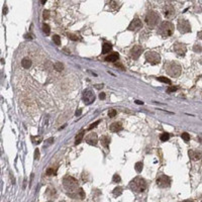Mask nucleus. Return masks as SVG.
Returning <instances> with one entry per match:
<instances>
[{"instance_id":"obj_1","label":"nucleus","mask_w":202,"mask_h":202,"mask_svg":"<svg viewBox=\"0 0 202 202\" xmlns=\"http://www.w3.org/2000/svg\"><path fill=\"white\" fill-rule=\"evenodd\" d=\"M130 187L136 193H140L147 189V182L142 177H136L130 183Z\"/></svg>"},{"instance_id":"obj_2","label":"nucleus","mask_w":202,"mask_h":202,"mask_svg":"<svg viewBox=\"0 0 202 202\" xmlns=\"http://www.w3.org/2000/svg\"><path fill=\"white\" fill-rule=\"evenodd\" d=\"M63 185L67 192L73 194L78 190V181L72 176H66L63 179Z\"/></svg>"},{"instance_id":"obj_3","label":"nucleus","mask_w":202,"mask_h":202,"mask_svg":"<svg viewBox=\"0 0 202 202\" xmlns=\"http://www.w3.org/2000/svg\"><path fill=\"white\" fill-rule=\"evenodd\" d=\"M160 36H162L163 38H169L173 34L174 32V24L170 21H164L162 22L160 26L159 30H158Z\"/></svg>"},{"instance_id":"obj_4","label":"nucleus","mask_w":202,"mask_h":202,"mask_svg":"<svg viewBox=\"0 0 202 202\" xmlns=\"http://www.w3.org/2000/svg\"><path fill=\"white\" fill-rule=\"evenodd\" d=\"M145 20H146L147 26H149L150 28H156L158 24H159L160 20H161V17H160V15L158 14L157 12L151 11V12H149L146 15Z\"/></svg>"},{"instance_id":"obj_5","label":"nucleus","mask_w":202,"mask_h":202,"mask_svg":"<svg viewBox=\"0 0 202 202\" xmlns=\"http://www.w3.org/2000/svg\"><path fill=\"white\" fill-rule=\"evenodd\" d=\"M165 69L167 71V74L172 77H179L181 74V67L174 62H167L165 64Z\"/></svg>"},{"instance_id":"obj_6","label":"nucleus","mask_w":202,"mask_h":202,"mask_svg":"<svg viewBox=\"0 0 202 202\" xmlns=\"http://www.w3.org/2000/svg\"><path fill=\"white\" fill-rule=\"evenodd\" d=\"M178 30L181 34H187V32H191V26H190L189 21L187 19L181 18L178 20Z\"/></svg>"},{"instance_id":"obj_7","label":"nucleus","mask_w":202,"mask_h":202,"mask_svg":"<svg viewBox=\"0 0 202 202\" xmlns=\"http://www.w3.org/2000/svg\"><path fill=\"white\" fill-rule=\"evenodd\" d=\"M146 60L147 62L150 63L151 65H157L161 62V57L158 53L156 52H148L146 54Z\"/></svg>"},{"instance_id":"obj_8","label":"nucleus","mask_w":202,"mask_h":202,"mask_svg":"<svg viewBox=\"0 0 202 202\" xmlns=\"http://www.w3.org/2000/svg\"><path fill=\"white\" fill-rule=\"evenodd\" d=\"M171 184V180L166 175H160L157 178V185L160 188H167Z\"/></svg>"},{"instance_id":"obj_9","label":"nucleus","mask_w":202,"mask_h":202,"mask_svg":"<svg viewBox=\"0 0 202 202\" xmlns=\"http://www.w3.org/2000/svg\"><path fill=\"white\" fill-rule=\"evenodd\" d=\"M95 101V94L91 90L87 89L83 92V102L86 105H90Z\"/></svg>"},{"instance_id":"obj_10","label":"nucleus","mask_w":202,"mask_h":202,"mask_svg":"<svg viewBox=\"0 0 202 202\" xmlns=\"http://www.w3.org/2000/svg\"><path fill=\"white\" fill-rule=\"evenodd\" d=\"M140 28H143V22H142V20L138 18L134 19V20L130 23V26H128V30H132V32H138V30H140Z\"/></svg>"},{"instance_id":"obj_11","label":"nucleus","mask_w":202,"mask_h":202,"mask_svg":"<svg viewBox=\"0 0 202 202\" xmlns=\"http://www.w3.org/2000/svg\"><path fill=\"white\" fill-rule=\"evenodd\" d=\"M174 51L178 56H184L187 52V48L184 44L176 43L174 45Z\"/></svg>"},{"instance_id":"obj_12","label":"nucleus","mask_w":202,"mask_h":202,"mask_svg":"<svg viewBox=\"0 0 202 202\" xmlns=\"http://www.w3.org/2000/svg\"><path fill=\"white\" fill-rule=\"evenodd\" d=\"M164 14L167 18H172L175 15V8L172 4H166L164 6Z\"/></svg>"},{"instance_id":"obj_13","label":"nucleus","mask_w":202,"mask_h":202,"mask_svg":"<svg viewBox=\"0 0 202 202\" xmlns=\"http://www.w3.org/2000/svg\"><path fill=\"white\" fill-rule=\"evenodd\" d=\"M143 53V48L140 46H134L130 51V56L134 60H138L140 58V56Z\"/></svg>"},{"instance_id":"obj_14","label":"nucleus","mask_w":202,"mask_h":202,"mask_svg":"<svg viewBox=\"0 0 202 202\" xmlns=\"http://www.w3.org/2000/svg\"><path fill=\"white\" fill-rule=\"evenodd\" d=\"M86 142H87V144H89V145H91V146H96L97 145V142H98L97 134H96L95 132H91V134H89L87 136H86Z\"/></svg>"},{"instance_id":"obj_15","label":"nucleus","mask_w":202,"mask_h":202,"mask_svg":"<svg viewBox=\"0 0 202 202\" xmlns=\"http://www.w3.org/2000/svg\"><path fill=\"white\" fill-rule=\"evenodd\" d=\"M188 155H189V157L191 158L192 160H194V161H197V160H200L202 158L201 152L193 151V150H190V151L188 152Z\"/></svg>"},{"instance_id":"obj_16","label":"nucleus","mask_w":202,"mask_h":202,"mask_svg":"<svg viewBox=\"0 0 202 202\" xmlns=\"http://www.w3.org/2000/svg\"><path fill=\"white\" fill-rule=\"evenodd\" d=\"M110 130L112 132H120L122 130V124L120 122H113L112 124L110 125Z\"/></svg>"},{"instance_id":"obj_17","label":"nucleus","mask_w":202,"mask_h":202,"mask_svg":"<svg viewBox=\"0 0 202 202\" xmlns=\"http://www.w3.org/2000/svg\"><path fill=\"white\" fill-rule=\"evenodd\" d=\"M119 58V55L117 53H112L110 54L109 56H107L106 58H105V61H107V62H116L117 60H118Z\"/></svg>"},{"instance_id":"obj_18","label":"nucleus","mask_w":202,"mask_h":202,"mask_svg":"<svg viewBox=\"0 0 202 202\" xmlns=\"http://www.w3.org/2000/svg\"><path fill=\"white\" fill-rule=\"evenodd\" d=\"M46 195H47L50 199H52V198H54L56 196V190L54 189V188H52V187L48 188L47 191H46Z\"/></svg>"},{"instance_id":"obj_19","label":"nucleus","mask_w":202,"mask_h":202,"mask_svg":"<svg viewBox=\"0 0 202 202\" xmlns=\"http://www.w3.org/2000/svg\"><path fill=\"white\" fill-rule=\"evenodd\" d=\"M21 66L23 67L24 69H28L32 67V61H30V59H23L21 61Z\"/></svg>"},{"instance_id":"obj_20","label":"nucleus","mask_w":202,"mask_h":202,"mask_svg":"<svg viewBox=\"0 0 202 202\" xmlns=\"http://www.w3.org/2000/svg\"><path fill=\"white\" fill-rule=\"evenodd\" d=\"M83 136H84V132L82 130V132H79L76 136V138H75V145H79V144L82 142V140H83Z\"/></svg>"},{"instance_id":"obj_21","label":"nucleus","mask_w":202,"mask_h":202,"mask_svg":"<svg viewBox=\"0 0 202 202\" xmlns=\"http://www.w3.org/2000/svg\"><path fill=\"white\" fill-rule=\"evenodd\" d=\"M109 143H110V138H108V136H102L101 138V144H102V146L104 148H108V146H109Z\"/></svg>"},{"instance_id":"obj_22","label":"nucleus","mask_w":202,"mask_h":202,"mask_svg":"<svg viewBox=\"0 0 202 202\" xmlns=\"http://www.w3.org/2000/svg\"><path fill=\"white\" fill-rule=\"evenodd\" d=\"M111 49H112V46L110 44H104L102 46V54H108L111 51Z\"/></svg>"},{"instance_id":"obj_23","label":"nucleus","mask_w":202,"mask_h":202,"mask_svg":"<svg viewBox=\"0 0 202 202\" xmlns=\"http://www.w3.org/2000/svg\"><path fill=\"white\" fill-rule=\"evenodd\" d=\"M54 68H55V70L58 71V72H61V71L64 70V65H63L62 63L58 62V63H56V64L54 65Z\"/></svg>"},{"instance_id":"obj_24","label":"nucleus","mask_w":202,"mask_h":202,"mask_svg":"<svg viewBox=\"0 0 202 202\" xmlns=\"http://www.w3.org/2000/svg\"><path fill=\"white\" fill-rule=\"evenodd\" d=\"M158 81H160V82H163V83H167V84H171V80L169 78H167V77H158L157 78Z\"/></svg>"},{"instance_id":"obj_25","label":"nucleus","mask_w":202,"mask_h":202,"mask_svg":"<svg viewBox=\"0 0 202 202\" xmlns=\"http://www.w3.org/2000/svg\"><path fill=\"white\" fill-rule=\"evenodd\" d=\"M169 138H170V134H169L168 132H164V134H162L161 136H160V140H161L162 142H167Z\"/></svg>"},{"instance_id":"obj_26","label":"nucleus","mask_w":202,"mask_h":202,"mask_svg":"<svg viewBox=\"0 0 202 202\" xmlns=\"http://www.w3.org/2000/svg\"><path fill=\"white\" fill-rule=\"evenodd\" d=\"M143 163L142 162H138L136 164V166H134V169H136V171L138 173H140V172H142V170H143Z\"/></svg>"},{"instance_id":"obj_27","label":"nucleus","mask_w":202,"mask_h":202,"mask_svg":"<svg viewBox=\"0 0 202 202\" xmlns=\"http://www.w3.org/2000/svg\"><path fill=\"white\" fill-rule=\"evenodd\" d=\"M32 140L34 142V144H36V145H38V144H40L43 142V138L42 136H32Z\"/></svg>"},{"instance_id":"obj_28","label":"nucleus","mask_w":202,"mask_h":202,"mask_svg":"<svg viewBox=\"0 0 202 202\" xmlns=\"http://www.w3.org/2000/svg\"><path fill=\"white\" fill-rule=\"evenodd\" d=\"M43 32H45V34H47V36H49L50 32H51V28H50V26H48L47 23L43 24Z\"/></svg>"},{"instance_id":"obj_29","label":"nucleus","mask_w":202,"mask_h":202,"mask_svg":"<svg viewBox=\"0 0 202 202\" xmlns=\"http://www.w3.org/2000/svg\"><path fill=\"white\" fill-rule=\"evenodd\" d=\"M121 193H122V188L121 187H116L113 190V195L114 196H119Z\"/></svg>"},{"instance_id":"obj_30","label":"nucleus","mask_w":202,"mask_h":202,"mask_svg":"<svg viewBox=\"0 0 202 202\" xmlns=\"http://www.w3.org/2000/svg\"><path fill=\"white\" fill-rule=\"evenodd\" d=\"M53 40H54V43H55L57 46H60V45H61V38H60V36H57V34L53 36Z\"/></svg>"},{"instance_id":"obj_31","label":"nucleus","mask_w":202,"mask_h":202,"mask_svg":"<svg viewBox=\"0 0 202 202\" xmlns=\"http://www.w3.org/2000/svg\"><path fill=\"white\" fill-rule=\"evenodd\" d=\"M120 181H121V178H120V176H119L118 174L113 175V177H112V182L113 183H119Z\"/></svg>"},{"instance_id":"obj_32","label":"nucleus","mask_w":202,"mask_h":202,"mask_svg":"<svg viewBox=\"0 0 202 202\" xmlns=\"http://www.w3.org/2000/svg\"><path fill=\"white\" fill-rule=\"evenodd\" d=\"M68 36H69V38H70V40H74V42H76V40H80V38H79V36H77V34H69Z\"/></svg>"},{"instance_id":"obj_33","label":"nucleus","mask_w":202,"mask_h":202,"mask_svg":"<svg viewBox=\"0 0 202 202\" xmlns=\"http://www.w3.org/2000/svg\"><path fill=\"white\" fill-rule=\"evenodd\" d=\"M193 51L195 52V53H200V52L202 51V47L199 45V44H196V45L193 47Z\"/></svg>"},{"instance_id":"obj_34","label":"nucleus","mask_w":202,"mask_h":202,"mask_svg":"<svg viewBox=\"0 0 202 202\" xmlns=\"http://www.w3.org/2000/svg\"><path fill=\"white\" fill-rule=\"evenodd\" d=\"M181 136H182V138H183L185 142H188V140H190V136H189V134H187V132H183V134H181Z\"/></svg>"},{"instance_id":"obj_35","label":"nucleus","mask_w":202,"mask_h":202,"mask_svg":"<svg viewBox=\"0 0 202 202\" xmlns=\"http://www.w3.org/2000/svg\"><path fill=\"white\" fill-rule=\"evenodd\" d=\"M108 115H109V117H114L115 115H116V111H115V109H113V108L109 109Z\"/></svg>"},{"instance_id":"obj_36","label":"nucleus","mask_w":202,"mask_h":202,"mask_svg":"<svg viewBox=\"0 0 202 202\" xmlns=\"http://www.w3.org/2000/svg\"><path fill=\"white\" fill-rule=\"evenodd\" d=\"M177 89H178V88L175 87V86H170V87L167 89V92H168V93H172V92L177 91Z\"/></svg>"},{"instance_id":"obj_37","label":"nucleus","mask_w":202,"mask_h":202,"mask_svg":"<svg viewBox=\"0 0 202 202\" xmlns=\"http://www.w3.org/2000/svg\"><path fill=\"white\" fill-rule=\"evenodd\" d=\"M43 16H44V19H48L50 17V11L49 10H45L43 13Z\"/></svg>"},{"instance_id":"obj_38","label":"nucleus","mask_w":202,"mask_h":202,"mask_svg":"<svg viewBox=\"0 0 202 202\" xmlns=\"http://www.w3.org/2000/svg\"><path fill=\"white\" fill-rule=\"evenodd\" d=\"M99 122H100V120H97V121H95V122H94V123H92L91 125H90L89 128H88V130H91L92 128H95V126H97V124H99Z\"/></svg>"},{"instance_id":"obj_39","label":"nucleus","mask_w":202,"mask_h":202,"mask_svg":"<svg viewBox=\"0 0 202 202\" xmlns=\"http://www.w3.org/2000/svg\"><path fill=\"white\" fill-rule=\"evenodd\" d=\"M46 173H47V175H49V176H51V175H53V174L55 175V170H54L53 168H50V169H48Z\"/></svg>"},{"instance_id":"obj_40","label":"nucleus","mask_w":202,"mask_h":202,"mask_svg":"<svg viewBox=\"0 0 202 202\" xmlns=\"http://www.w3.org/2000/svg\"><path fill=\"white\" fill-rule=\"evenodd\" d=\"M34 159L36 160L40 159V150L38 149H36V151H34Z\"/></svg>"},{"instance_id":"obj_41","label":"nucleus","mask_w":202,"mask_h":202,"mask_svg":"<svg viewBox=\"0 0 202 202\" xmlns=\"http://www.w3.org/2000/svg\"><path fill=\"white\" fill-rule=\"evenodd\" d=\"M24 38H26V40H32L34 36H32V34H26V36H24Z\"/></svg>"},{"instance_id":"obj_42","label":"nucleus","mask_w":202,"mask_h":202,"mask_svg":"<svg viewBox=\"0 0 202 202\" xmlns=\"http://www.w3.org/2000/svg\"><path fill=\"white\" fill-rule=\"evenodd\" d=\"M105 97H106V95H105V93H103V92H101V93L99 94V98H100V99L104 100Z\"/></svg>"},{"instance_id":"obj_43","label":"nucleus","mask_w":202,"mask_h":202,"mask_svg":"<svg viewBox=\"0 0 202 202\" xmlns=\"http://www.w3.org/2000/svg\"><path fill=\"white\" fill-rule=\"evenodd\" d=\"M81 113H82V109H78V110L75 112V115H76V116H80Z\"/></svg>"},{"instance_id":"obj_44","label":"nucleus","mask_w":202,"mask_h":202,"mask_svg":"<svg viewBox=\"0 0 202 202\" xmlns=\"http://www.w3.org/2000/svg\"><path fill=\"white\" fill-rule=\"evenodd\" d=\"M102 87H103V84H97V85H95L96 89H101Z\"/></svg>"},{"instance_id":"obj_45","label":"nucleus","mask_w":202,"mask_h":202,"mask_svg":"<svg viewBox=\"0 0 202 202\" xmlns=\"http://www.w3.org/2000/svg\"><path fill=\"white\" fill-rule=\"evenodd\" d=\"M115 66H116V67H119V68H120L121 70H124L123 66H122V65H121V64H115Z\"/></svg>"},{"instance_id":"obj_46","label":"nucleus","mask_w":202,"mask_h":202,"mask_svg":"<svg viewBox=\"0 0 202 202\" xmlns=\"http://www.w3.org/2000/svg\"><path fill=\"white\" fill-rule=\"evenodd\" d=\"M197 36H198V38H201V40H202V30H201V32H198V34H197Z\"/></svg>"},{"instance_id":"obj_47","label":"nucleus","mask_w":202,"mask_h":202,"mask_svg":"<svg viewBox=\"0 0 202 202\" xmlns=\"http://www.w3.org/2000/svg\"><path fill=\"white\" fill-rule=\"evenodd\" d=\"M136 104H143V101H140V100H136Z\"/></svg>"},{"instance_id":"obj_48","label":"nucleus","mask_w":202,"mask_h":202,"mask_svg":"<svg viewBox=\"0 0 202 202\" xmlns=\"http://www.w3.org/2000/svg\"><path fill=\"white\" fill-rule=\"evenodd\" d=\"M3 13H4V14H6V13H7V7L6 6L3 8Z\"/></svg>"},{"instance_id":"obj_49","label":"nucleus","mask_w":202,"mask_h":202,"mask_svg":"<svg viewBox=\"0 0 202 202\" xmlns=\"http://www.w3.org/2000/svg\"><path fill=\"white\" fill-rule=\"evenodd\" d=\"M182 202H193L192 200H184V201H182Z\"/></svg>"},{"instance_id":"obj_50","label":"nucleus","mask_w":202,"mask_h":202,"mask_svg":"<svg viewBox=\"0 0 202 202\" xmlns=\"http://www.w3.org/2000/svg\"><path fill=\"white\" fill-rule=\"evenodd\" d=\"M40 2L43 3V4H45V3H46V0H42V1H40Z\"/></svg>"},{"instance_id":"obj_51","label":"nucleus","mask_w":202,"mask_h":202,"mask_svg":"<svg viewBox=\"0 0 202 202\" xmlns=\"http://www.w3.org/2000/svg\"><path fill=\"white\" fill-rule=\"evenodd\" d=\"M201 202H202V201H201Z\"/></svg>"}]
</instances>
